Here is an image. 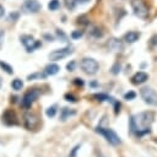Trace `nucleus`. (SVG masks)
Here are the masks:
<instances>
[{
    "instance_id": "f257e3e1",
    "label": "nucleus",
    "mask_w": 157,
    "mask_h": 157,
    "mask_svg": "<svg viewBox=\"0 0 157 157\" xmlns=\"http://www.w3.org/2000/svg\"><path fill=\"white\" fill-rule=\"evenodd\" d=\"M155 120V113L146 110L140 112L129 118V131L136 137H142L151 134V124Z\"/></svg>"
},
{
    "instance_id": "f03ea898",
    "label": "nucleus",
    "mask_w": 157,
    "mask_h": 157,
    "mask_svg": "<svg viewBox=\"0 0 157 157\" xmlns=\"http://www.w3.org/2000/svg\"><path fill=\"white\" fill-rule=\"evenodd\" d=\"M94 131H96L97 134L102 135L112 146H119V145L121 144L120 136H119L113 129H110V128H107V126H103V125L99 124V125L94 129Z\"/></svg>"
},
{
    "instance_id": "7ed1b4c3",
    "label": "nucleus",
    "mask_w": 157,
    "mask_h": 157,
    "mask_svg": "<svg viewBox=\"0 0 157 157\" xmlns=\"http://www.w3.org/2000/svg\"><path fill=\"white\" fill-rule=\"evenodd\" d=\"M131 7L136 17L141 20H146L148 17V13H150L148 6L144 0H131Z\"/></svg>"
},
{
    "instance_id": "20e7f679",
    "label": "nucleus",
    "mask_w": 157,
    "mask_h": 157,
    "mask_svg": "<svg viewBox=\"0 0 157 157\" xmlns=\"http://www.w3.org/2000/svg\"><path fill=\"white\" fill-rule=\"evenodd\" d=\"M140 96L146 104L152 105V107H157V92L152 87L144 86L140 90Z\"/></svg>"
},
{
    "instance_id": "39448f33",
    "label": "nucleus",
    "mask_w": 157,
    "mask_h": 157,
    "mask_svg": "<svg viewBox=\"0 0 157 157\" xmlns=\"http://www.w3.org/2000/svg\"><path fill=\"white\" fill-rule=\"evenodd\" d=\"M39 96H40V91L38 88H32V90L27 91L21 99V107L23 109H29L32 107V104L38 99Z\"/></svg>"
},
{
    "instance_id": "423d86ee",
    "label": "nucleus",
    "mask_w": 157,
    "mask_h": 157,
    "mask_svg": "<svg viewBox=\"0 0 157 157\" xmlns=\"http://www.w3.org/2000/svg\"><path fill=\"white\" fill-rule=\"evenodd\" d=\"M80 67L82 69L83 72H86L88 75H94L99 70V64L93 58H83L80 63Z\"/></svg>"
},
{
    "instance_id": "0eeeda50",
    "label": "nucleus",
    "mask_w": 157,
    "mask_h": 157,
    "mask_svg": "<svg viewBox=\"0 0 157 157\" xmlns=\"http://www.w3.org/2000/svg\"><path fill=\"white\" fill-rule=\"evenodd\" d=\"M20 40H21V43L25 45V48H26V50H27L28 53H32V52H34L36 49H38V48L42 47L40 40H36L31 34H23V36H21V37H20Z\"/></svg>"
},
{
    "instance_id": "6e6552de",
    "label": "nucleus",
    "mask_w": 157,
    "mask_h": 157,
    "mask_svg": "<svg viewBox=\"0 0 157 157\" xmlns=\"http://www.w3.org/2000/svg\"><path fill=\"white\" fill-rule=\"evenodd\" d=\"M72 48L69 45V47H65V48H61V49H55L53 52L49 53L48 58L49 60H53V61H56V60H61L66 56H69L70 54H72Z\"/></svg>"
},
{
    "instance_id": "1a4fd4ad",
    "label": "nucleus",
    "mask_w": 157,
    "mask_h": 157,
    "mask_svg": "<svg viewBox=\"0 0 157 157\" xmlns=\"http://www.w3.org/2000/svg\"><path fill=\"white\" fill-rule=\"evenodd\" d=\"M23 125L27 130H34L39 125V118L33 113H26L23 115Z\"/></svg>"
},
{
    "instance_id": "9d476101",
    "label": "nucleus",
    "mask_w": 157,
    "mask_h": 157,
    "mask_svg": "<svg viewBox=\"0 0 157 157\" xmlns=\"http://www.w3.org/2000/svg\"><path fill=\"white\" fill-rule=\"evenodd\" d=\"M1 120L7 126H12V125H17L18 124L17 115L12 109H6L1 115Z\"/></svg>"
},
{
    "instance_id": "9b49d317",
    "label": "nucleus",
    "mask_w": 157,
    "mask_h": 157,
    "mask_svg": "<svg viewBox=\"0 0 157 157\" xmlns=\"http://www.w3.org/2000/svg\"><path fill=\"white\" fill-rule=\"evenodd\" d=\"M107 47H108L109 50L115 52V53H119V52L124 50V44L119 38H110L107 42Z\"/></svg>"
},
{
    "instance_id": "f8f14e48",
    "label": "nucleus",
    "mask_w": 157,
    "mask_h": 157,
    "mask_svg": "<svg viewBox=\"0 0 157 157\" xmlns=\"http://www.w3.org/2000/svg\"><path fill=\"white\" fill-rule=\"evenodd\" d=\"M23 10L26 12H32V13H36L40 10V4L37 1V0H27L25 4H23Z\"/></svg>"
},
{
    "instance_id": "ddd939ff",
    "label": "nucleus",
    "mask_w": 157,
    "mask_h": 157,
    "mask_svg": "<svg viewBox=\"0 0 157 157\" xmlns=\"http://www.w3.org/2000/svg\"><path fill=\"white\" fill-rule=\"evenodd\" d=\"M148 80V75L145 72V71H139L136 72L132 77H131V82L134 85H141L144 82H146Z\"/></svg>"
},
{
    "instance_id": "4468645a",
    "label": "nucleus",
    "mask_w": 157,
    "mask_h": 157,
    "mask_svg": "<svg viewBox=\"0 0 157 157\" xmlns=\"http://www.w3.org/2000/svg\"><path fill=\"white\" fill-rule=\"evenodd\" d=\"M75 114H76V110L75 109H70L67 107H64V108L60 109V117H59V119L61 121H66L70 117H74Z\"/></svg>"
},
{
    "instance_id": "2eb2a0df",
    "label": "nucleus",
    "mask_w": 157,
    "mask_h": 157,
    "mask_svg": "<svg viewBox=\"0 0 157 157\" xmlns=\"http://www.w3.org/2000/svg\"><path fill=\"white\" fill-rule=\"evenodd\" d=\"M140 32H136V31H129L128 33H125L124 34V40L126 42V43H135V42H137L139 40V38H140Z\"/></svg>"
},
{
    "instance_id": "dca6fc26",
    "label": "nucleus",
    "mask_w": 157,
    "mask_h": 157,
    "mask_svg": "<svg viewBox=\"0 0 157 157\" xmlns=\"http://www.w3.org/2000/svg\"><path fill=\"white\" fill-rule=\"evenodd\" d=\"M97 102H104V101H107V102H109V103H114L117 99L115 98H113L112 96H109V94H107V93H94L93 96H92Z\"/></svg>"
},
{
    "instance_id": "f3484780",
    "label": "nucleus",
    "mask_w": 157,
    "mask_h": 157,
    "mask_svg": "<svg viewBox=\"0 0 157 157\" xmlns=\"http://www.w3.org/2000/svg\"><path fill=\"white\" fill-rule=\"evenodd\" d=\"M60 70V66L55 63H50L48 64L45 67H44V72L48 75V76H53V75H56Z\"/></svg>"
},
{
    "instance_id": "a211bd4d",
    "label": "nucleus",
    "mask_w": 157,
    "mask_h": 157,
    "mask_svg": "<svg viewBox=\"0 0 157 157\" xmlns=\"http://www.w3.org/2000/svg\"><path fill=\"white\" fill-rule=\"evenodd\" d=\"M48 75L44 72V71H38V72H33V74H31V75H28L27 76V80L28 81H33V80H40V78H45Z\"/></svg>"
},
{
    "instance_id": "6ab92c4d",
    "label": "nucleus",
    "mask_w": 157,
    "mask_h": 157,
    "mask_svg": "<svg viewBox=\"0 0 157 157\" xmlns=\"http://www.w3.org/2000/svg\"><path fill=\"white\" fill-rule=\"evenodd\" d=\"M56 112H58V105L56 104H53V105H50V107H48L45 109V115L48 118H54L55 114H56Z\"/></svg>"
},
{
    "instance_id": "aec40b11",
    "label": "nucleus",
    "mask_w": 157,
    "mask_h": 157,
    "mask_svg": "<svg viewBox=\"0 0 157 157\" xmlns=\"http://www.w3.org/2000/svg\"><path fill=\"white\" fill-rule=\"evenodd\" d=\"M11 87H12V90H15V91H20V90H22V87H23V82H22V80H20V78H15V80L11 82Z\"/></svg>"
},
{
    "instance_id": "412c9836",
    "label": "nucleus",
    "mask_w": 157,
    "mask_h": 157,
    "mask_svg": "<svg viewBox=\"0 0 157 157\" xmlns=\"http://www.w3.org/2000/svg\"><path fill=\"white\" fill-rule=\"evenodd\" d=\"M0 67H1L6 74H10V75L13 74V69H12V66L9 65V64L5 63V61H1V60H0Z\"/></svg>"
},
{
    "instance_id": "4be33fe9",
    "label": "nucleus",
    "mask_w": 157,
    "mask_h": 157,
    "mask_svg": "<svg viewBox=\"0 0 157 157\" xmlns=\"http://www.w3.org/2000/svg\"><path fill=\"white\" fill-rule=\"evenodd\" d=\"M120 69H121V65H120V63L119 61H117L113 66H112V69H110V72L113 74V75H118L119 72H120Z\"/></svg>"
},
{
    "instance_id": "5701e85b",
    "label": "nucleus",
    "mask_w": 157,
    "mask_h": 157,
    "mask_svg": "<svg viewBox=\"0 0 157 157\" xmlns=\"http://www.w3.org/2000/svg\"><path fill=\"white\" fill-rule=\"evenodd\" d=\"M60 6V2H59V0H52L49 4H48V7H49V10H52V11H55L58 7Z\"/></svg>"
},
{
    "instance_id": "b1692460",
    "label": "nucleus",
    "mask_w": 157,
    "mask_h": 157,
    "mask_svg": "<svg viewBox=\"0 0 157 157\" xmlns=\"http://www.w3.org/2000/svg\"><path fill=\"white\" fill-rule=\"evenodd\" d=\"M135 98H136V93L134 91H129V92L124 93V99L125 101H132Z\"/></svg>"
},
{
    "instance_id": "393cba45",
    "label": "nucleus",
    "mask_w": 157,
    "mask_h": 157,
    "mask_svg": "<svg viewBox=\"0 0 157 157\" xmlns=\"http://www.w3.org/2000/svg\"><path fill=\"white\" fill-rule=\"evenodd\" d=\"M64 99L67 101V102H71V103H76L77 102V97H75L72 93H66L64 96Z\"/></svg>"
},
{
    "instance_id": "a878e982",
    "label": "nucleus",
    "mask_w": 157,
    "mask_h": 157,
    "mask_svg": "<svg viewBox=\"0 0 157 157\" xmlns=\"http://www.w3.org/2000/svg\"><path fill=\"white\" fill-rule=\"evenodd\" d=\"M80 148H81V144H77L76 146H74L72 150H71L70 153H69V157H76V156H77V152H78Z\"/></svg>"
},
{
    "instance_id": "bb28decb",
    "label": "nucleus",
    "mask_w": 157,
    "mask_h": 157,
    "mask_svg": "<svg viewBox=\"0 0 157 157\" xmlns=\"http://www.w3.org/2000/svg\"><path fill=\"white\" fill-rule=\"evenodd\" d=\"M91 34H92L93 37H96V38H101V37L103 36V32H102L98 27H94V28L91 31Z\"/></svg>"
},
{
    "instance_id": "cd10ccee",
    "label": "nucleus",
    "mask_w": 157,
    "mask_h": 157,
    "mask_svg": "<svg viewBox=\"0 0 157 157\" xmlns=\"http://www.w3.org/2000/svg\"><path fill=\"white\" fill-rule=\"evenodd\" d=\"M83 36V31H81V29H76V31H74L72 33H71V38L72 39H78V38H81Z\"/></svg>"
},
{
    "instance_id": "c85d7f7f",
    "label": "nucleus",
    "mask_w": 157,
    "mask_h": 157,
    "mask_svg": "<svg viewBox=\"0 0 157 157\" xmlns=\"http://www.w3.org/2000/svg\"><path fill=\"white\" fill-rule=\"evenodd\" d=\"M112 105H113V109H114V114H115V115H118V114L120 113V108H121L120 102H119V101H115Z\"/></svg>"
},
{
    "instance_id": "c756f323",
    "label": "nucleus",
    "mask_w": 157,
    "mask_h": 157,
    "mask_svg": "<svg viewBox=\"0 0 157 157\" xmlns=\"http://www.w3.org/2000/svg\"><path fill=\"white\" fill-rule=\"evenodd\" d=\"M75 67H76V61H75V60H71V61H70V63H67V65H66L67 71H74V70H75Z\"/></svg>"
},
{
    "instance_id": "7c9ffc66",
    "label": "nucleus",
    "mask_w": 157,
    "mask_h": 157,
    "mask_svg": "<svg viewBox=\"0 0 157 157\" xmlns=\"http://www.w3.org/2000/svg\"><path fill=\"white\" fill-rule=\"evenodd\" d=\"M74 85L75 86H77V87H82L83 85H85V82H83V80L82 78H80V77H76V78H74Z\"/></svg>"
},
{
    "instance_id": "2f4dec72",
    "label": "nucleus",
    "mask_w": 157,
    "mask_h": 157,
    "mask_svg": "<svg viewBox=\"0 0 157 157\" xmlns=\"http://www.w3.org/2000/svg\"><path fill=\"white\" fill-rule=\"evenodd\" d=\"M56 36H58L59 38H61V40H63V42H65V40H66V36H65V33H64L61 29H56Z\"/></svg>"
},
{
    "instance_id": "473e14b6",
    "label": "nucleus",
    "mask_w": 157,
    "mask_h": 157,
    "mask_svg": "<svg viewBox=\"0 0 157 157\" xmlns=\"http://www.w3.org/2000/svg\"><path fill=\"white\" fill-rule=\"evenodd\" d=\"M4 37H5V32L1 29V31H0V48L2 47V43H4Z\"/></svg>"
},
{
    "instance_id": "72a5a7b5",
    "label": "nucleus",
    "mask_w": 157,
    "mask_h": 157,
    "mask_svg": "<svg viewBox=\"0 0 157 157\" xmlns=\"http://www.w3.org/2000/svg\"><path fill=\"white\" fill-rule=\"evenodd\" d=\"M151 43H152V45L157 47V34L152 36V38H151Z\"/></svg>"
},
{
    "instance_id": "f704fd0d",
    "label": "nucleus",
    "mask_w": 157,
    "mask_h": 157,
    "mask_svg": "<svg viewBox=\"0 0 157 157\" xmlns=\"http://www.w3.org/2000/svg\"><path fill=\"white\" fill-rule=\"evenodd\" d=\"M17 17H18V15H17V13H12V15H10V16H9V18H7V20H9V21H15Z\"/></svg>"
},
{
    "instance_id": "c9c22d12",
    "label": "nucleus",
    "mask_w": 157,
    "mask_h": 157,
    "mask_svg": "<svg viewBox=\"0 0 157 157\" xmlns=\"http://www.w3.org/2000/svg\"><path fill=\"white\" fill-rule=\"evenodd\" d=\"M44 38H45V39H48V42H53V40H54V37H53V36H50V34H48V33H45V34H44Z\"/></svg>"
},
{
    "instance_id": "e433bc0d",
    "label": "nucleus",
    "mask_w": 157,
    "mask_h": 157,
    "mask_svg": "<svg viewBox=\"0 0 157 157\" xmlns=\"http://www.w3.org/2000/svg\"><path fill=\"white\" fill-rule=\"evenodd\" d=\"M99 86V83L97 82V81H91L90 82V87H92V88H96V87H98Z\"/></svg>"
},
{
    "instance_id": "4c0bfd02",
    "label": "nucleus",
    "mask_w": 157,
    "mask_h": 157,
    "mask_svg": "<svg viewBox=\"0 0 157 157\" xmlns=\"http://www.w3.org/2000/svg\"><path fill=\"white\" fill-rule=\"evenodd\" d=\"M76 4H86V2H88L90 0H74Z\"/></svg>"
},
{
    "instance_id": "58836bf2",
    "label": "nucleus",
    "mask_w": 157,
    "mask_h": 157,
    "mask_svg": "<svg viewBox=\"0 0 157 157\" xmlns=\"http://www.w3.org/2000/svg\"><path fill=\"white\" fill-rule=\"evenodd\" d=\"M4 15H5V9H4V7L0 5V18H1Z\"/></svg>"
},
{
    "instance_id": "ea45409f",
    "label": "nucleus",
    "mask_w": 157,
    "mask_h": 157,
    "mask_svg": "<svg viewBox=\"0 0 157 157\" xmlns=\"http://www.w3.org/2000/svg\"><path fill=\"white\" fill-rule=\"evenodd\" d=\"M1 85H2V80H1V77H0V88H1Z\"/></svg>"
},
{
    "instance_id": "a19ab883",
    "label": "nucleus",
    "mask_w": 157,
    "mask_h": 157,
    "mask_svg": "<svg viewBox=\"0 0 157 157\" xmlns=\"http://www.w3.org/2000/svg\"><path fill=\"white\" fill-rule=\"evenodd\" d=\"M155 142H156V144H157V137H156V139H155Z\"/></svg>"
}]
</instances>
